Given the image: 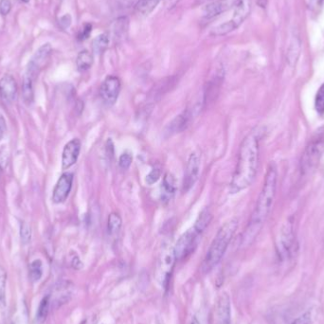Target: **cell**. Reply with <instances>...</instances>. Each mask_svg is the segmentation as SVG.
Listing matches in <instances>:
<instances>
[{
    "instance_id": "cell-1",
    "label": "cell",
    "mask_w": 324,
    "mask_h": 324,
    "mask_svg": "<svg viewBox=\"0 0 324 324\" xmlns=\"http://www.w3.org/2000/svg\"><path fill=\"white\" fill-rule=\"evenodd\" d=\"M278 172L275 164L271 163L266 172L262 191L259 194L255 208L250 217L249 224L242 237V246L248 247L255 240L269 215L276 196Z\"/></svg>"
},
{
    "instance_id": "cell-2",
    "label": "cell",
    "mask_w": 324,
    "mask_h": 324,
    "mask_svg": "<svg viewBox=\"0 0 324 324\" xmlns=\"http://www.w3.org/2000/svg\"><path fill=\"white\" fill-rule=\"evenodd\" d=\"M259 136L256 131L250 132L242 142L238 160L230 184V192L237 193L253 183L259 167Z\"/></svg>"
},
{
    "instance_id": "cell-3",
    "label": "cell",
    "mask_w": 324,
    "mask_h": 324,
    "mask_svg": "<svg viewBox=\"0 0 324 324\" xmlns=\"http://www.w3.org/2000/svg\"><path fill=\"white\" fill-rule=\"evenodd\" d=\"M238 229V220L236 218L227 221L216 233L214 239L211 242L206 257L204 259L202 269L204 272H209L214 266H217L229 245L233 240V236Z\"/></svg>"
},
{
    "instance_id": "cell-4",
    "label": "cell",
    "mask_w": 324,
    "mask_h": 324,
    "mask_svg": "<svg viewBox=\"0 0 324 324\" xmlns=\"http://www.w3.org/2000/svg\"><path fill=\"white\" fill-rule=\"evenodd\" d=\"M297 242L294 233V226L291 219L283 225L277 241V250L281 259H290L297 252Z\"/></svg>"
},
{
    "instance_id": "cell-5",
    "label": "cell",
    "mask_w": 324,
    "mask_h": 324,
    "mask_svg": "<svg viewBox=\"0 0 324 324\" xmlns=\"http://www.w3.org/2000/svg\"><path fill=\"white\" fill-rule=\"evenodd\" d=\"M176 261L174 247L171 245L163 247L158 258L157 279L164 288L168 287V284L171 281Z\"/></svg>"
},
{
    "instance_id": "cell-6",
    "label": "cell",
    "mask_w": 324,
    "mask_h": 324,
    "mask_svg": "<svg viewBox=\"0 0 324 324\" xmlns=\"http://www.w3.org/2000/svg\"><path fill=\"white\" fill-rule=\"evenodd\" d=\"M323 153V139H316L310 142L300 159L301 173L306 175L312 172L317 166Z\"/></svg>"
},
{
    "instance_id": "cell-7",
    "label": "cell",
    "mask_w": 324,
    "mask_h": 324,
    "mask_svg": "<svg viewBox=\"0 0 324 324\" xmlns=\"http://www.w3.org/2000/svg\"><path fill=\"white\" fill-rule=\"evenodd\" d=\"M121 89V80L116 76H108L100 85V98L107 106H112L116 103Z\"/></svg>"
},
{
    "instance_id": "cell-8",
    "label": "cell",
    "mask_w": 324,
    "mask_h": 324,
    "mask_svg": "<svg viewBox=\"0 0 324 324\" xmlns=\"http://www.w3.org/2000/svg\"><path fill=\"white\" fill-rule=\"evenodd\" d=\"M199 235L201 234L193 227L183 233L174 247L176 260H181L191 253L195 247L196 240Z\"/></svg>"
},
{
    "instance_id": "cell-9",
    "label": "cell",
    "mask_w": 324,
    "mask_h": 324,
    "mask_svg": "<svg viewBox=\"0 0 324 324\" xmlns=\"http://www.w3.org/2000/svg\"><path fill=\"white\" fill-rule=\"evenodd\" d=\"M200 172V156L197 152L191 153L188 159L184 178H183L182 191L187 192L190 191L193 185L197 181Z\"/></svg>"
},
{
    "instance_id": "cell-10",
    "label": "cell",
    "mask_w": 324,
    "mask_h": 324,
    "mask_svg": "<svg viewBox=\"0 0 324 324\" xmlns=\"http://www.w3.org/2000/svg\"><path fill=\"white\" fill-rule=\"evenodd\" d=\"M40 68L36 67L31 61L28 65L24 78H23V85H22V93L26 103L31 104L34 100V83L36 79Z\"/></svg>"
},
{
    "instance_id": "cell-11",
    "label": "cell",
    "mask_w": 324,
    "mask_h": 324,
    "mask_svg": "<svg viewBox=\"0 0 324 324\" xmlns=\"http://www.w3.org/2000/svg\"><path fill=\"white\" fill-rule=\"evenodd\" d=\"M73 182V175L71 173H65L61 175L57 184L54 188L52 200L54 203L60 204L67 200V196L72 188Z\"/></svg>"
},
{
    "instance_id": "cell-12",
    "label": "cell",
    "mask_w": 324,
    "mask_h": 324,
    "mask_svg": "<svg viewBox=\"0 0 324 324\" xmlns=\"http://www.w3.org/2000/svg\"><path fill=\"white\" fill-rule=\"evenodd\" d=\"M233 16L232 20L228 21L233 31L236 30L250 16L251 11V0H235L233 5Z\"/></svg>"
},
{
    "instance_id": "cell-13",
    "label": "cell",
    "mask_w": 324,
    "mask_h": 324,
    "mask_svg": "<svg viewBox=\"0 0 324 324\" xmlns=\"http://www.w3.org/2000/svg\"><path fill=\"white\" fill-rule=\"evenodd\" d=\"M81 152V142L78 139H73L67 142L62 155V168L67 170L77 162Z\"/></svg>"
},
{
    "instance_id": "cell-14",
    "label": "cell",
    "mask_w": 324,
    "mask_h": 324,
    "mask_svg": "<svg viewBox=\"0 0 324 324\" xmlns=\"http://www.w3.org/2000/svg\"><path fill=\"white\" fill-rule=\"evenodd\" d=\"M193 111H194V109H192V111H191V109L187 108L186 110L183 111L181 114L175 117V119L167 126L165 133L171 137L173 135L181 133L182 131L186 130L191 123Z\"/></svg>"
},
{
    "instance_id": "cell-15",
    "label": "cell",
    "mask_w": 324,
    "mask_h": 324,
    "mask_svg": "<svg viewBox=\"0 0 324 324\" xmlns=\"http://www.w3.org/2000/svg\"><path fill=\"white\" fill-rule=\"evenodd\" d=\"M231 299L227 293H223L220 295L216 305L217 324H231Z\"/></svg>"
},
{
    "instance_id": "cell-16",
    "label": "cell",
    "mask_w": 324,
    "mask_h": 324,
    "mask_svg": "<svg viewBox=\"0 0 324 324\" xmlns=\"http://www.w3.org/2000/svg\"><path fill=\"white\" fill-rule=\"evenodd\" d=\"M17 84L12 75H4L0 80V97L5 102H12L16 100Z\"/></svg>"
},
{
    "instance_id": "cell-17",
    "label": "cell",
    "mask_w": 324,
    "mask_h": 324,
    "mask_svg": "<svg viewBox=\"0 0 324 324\" xmlns=\"http://www.w3.org/2000/svg\"><path fill=\"white\" fill-rule=\"evenodd\" d=\"M235 0H217L208 4V6L204 10V18L205 19H211L213 17L221 15L226 12L231 6H233ZM232 8V7H231Z\"/></svg>"
},
{
    "instance_id": "cell-18",
    "label": "cell",
    "mask_w": 324,
    "mask_h": 324,
    "mask_svg": "<svg viewBox=\"0 0 324 324\" xmlns=\"http://www.w3.org/2000/svg\"><path fill=\"white\" fill-rule=\"evenodd\" d=\"M161 200L163 202H169L173 198L175 193V181L174 175L167 173L163 177V181L160 187Z\"/></svg>"
},
{
    "instance_id": "cell-19",
    "label": "cell",
    "mask_w": 324,
    "mask_h": 324,
    "mask_svg": "<svg viewBox=\"0 0 324 324\" xmlns=\"http://www.w3.org/2000/svg\"><path fill=\"white\" fill-rule=\"evenodd\" d=\"M52 51V48L50 44H45L42 47L39 48V50L36 51L34 58L31 61L34 63V65L41 69V67L45 65L47 60L50 57V53Z\"/></svg>"
},
{
    "instance_id": "cell-20",
    "label": "cell",
    "mask_w": 324,
    "mask_h": 324,
    "mask_svg": "<svg viewBox=\"0 0 324 324\" xmlns=\"http://www.w3.org/2000/svg\"><path fill=\"white\" fill-rule=\"evenodd\" d=\"M123 226L122 217L118 212H111L108 216L107 233L110 236L114 237L118 235Z\"/></svg>"
},
{
    "instance_id": "cell-21",
    "label": "cell",
    "mask_w": 324,
    "mask_h": 324,
    "mask_svg": "<svg viewBox=\"0 0 324 324\" xmlns=\"http://www.w3.org/2000/svg\"><path fill=\"white\" fill-rule=\"evenodd\" d=\"M93 64V55L88 50H82L76 60L77 68L80 71H86L91 67Z\"/></svg>"
},
{
    "instance_id": "cell-22",
    "label": "cell",
    "mask_w": 324,
    "mask_h": 324,
    "mask_svg": "<svg viewBox=\"0 0 324 324\" xmlns=\"http://www.w3.org/2000/svg\"><path fill=\"white\" fill-rule=\"evenodd\" d=\"M212 219V216H211V213L210 211L208 210V208H204L201 212L199 213V215L197 217L195 223L193 225V228L200 233H204V231L207 229L210 221Z\"/></svg>"
},
{
    "instance_id": "cell-23",
    "label": "cell",
    "mask_w": 324,
    "mask_h": 324,
    "mask_svg": "<svg viewBox=\"0 0 324 324\" xmlns=\"http://www.w3.org/2000/svg\"><path fill=\"white\" fill-rule=\"evenodd\" d=\"M299 52H300V41L297 37L293 38V40L291 41L290 46L288 48V50H287V54H286L287 62L290 66L296 65L298 58H299Z\"/></svg>"
},
{
    "instance_id": "cell-24",
    "label": "cell",
    "mask_w": 324,
    "mask_h": 324,
    "mask_svg": "<svg viewBox=\"0 0 324 324\" xmlns=\"http://www.w3.org/2000/svg\"><path fill=\"white\" fill-rule=\"evenodd\" d=\"M161 0H139L136 4V10L139 14L147 16L151 14Z\"/></svg>"
},
{
    "instance_id": "cell-25",
    "label": "cell",
    "mask_w": 324,
    "mask_h": 324,
    "mask_svg": "<svg viewBox=\"0 0 324 324\" xmlns=\"http://www.w3.org/2000/svg\"><path fill=\"white\" fill-rule=\"evenodd\" d=\"M108 45H109V38H108L107 34H100L93 41V44H92L93 51L95 52V54L100 55L107 49Z\"/></svg>"
},
{
    "instance_id": "cell-26",
    "label": "cell",
    "mask_w": 324,
    "mask_h": 324,
    "mask_svg": "<svg viewBox=\"0 0 324 324\" xmlns=\"http://www.w3.org/2000/svg\"><path fill=\"white\" fill-rule=\"evenodd\" d=\"M50 296H46L43 298L39 304V307L37 309L36 313V318L39 322H44L49 314V309H50Z\"/></svg>"
},
{
    "instance_id": "cell-27",
    "label": "cell",
    "mask_w": 324,
    "mask_h": 324,
    "mask_svg": "<svg viewBox=\"0 0 324 324\" xmlns=\"http://www.w3.org/2000/svg\"><path fill=\"white\" fill-rule=\"evenodd\" d=\"M6 282L7 272L0 265V308L6 306Z\"/></svg>"
},
{
    "instance_id": "cell-28",
    "label": "cell",
    "mask_w": 324,
    "mask_h": 324,
    "mask_svg": "<svg viewBox=\"0 0 324 324\" xmlns=\"http://www.w3.org/2000/svg\"><path fill=\"white\" fill-rule=\"evenodd\" d=\"M43 274L41 260H34L30 266V277L33 282H37L41 279Z\"/></svg>"
},
{
    "instance_id": "cell-29",
    "label": "cell",
    "mask_w": 324,
    "mask_h": 324,
    "mask_svg": "<svg viewBox=\"0 0 324 324\" xmlns=\"http://www.w3.org/2000/svg\"><path fill=\"white\" fill-rule=\"evenodd\" d=\"M315 107L318 114L324 113V83L321 84L319 89L316 92V100H315Z\"/></svg>"
},
{
    "instance_id": "cell-30",
    "label": "cell",
    "mask_w": 324,
    "mask_h": 324,
    "mask_svg": "<svg viewBox=\"0 0 324 324\" xmlns=\"http://www.w3.org/2000/svg\"><path fill=\"white\" fill-rule=\"evenodd\" d=\"M20 237L21 241L26 245L31 241L32 238V229L27 222H23L20 227Z\"/></svg>"
},
{
    "instance_id": "cell-31",
    "label": "cell",
    "mask_w": 324,
    "mask_h": 324,
    "mask_svg": "<svg viewBox=\"0 0 324 324\" xmlns=\"http://www.w3.org/2000/svg\"><path fill=\"white\" fill-rule=\"evenodd\" d=\"M133 161V156L130 152H125L121 155L119 158V165L123 170H127L129 167L131 166Z\"/></svg>"
},
{
    "instance_id": "cell-32",
    "label": "cell",
    "mask_w": 324,
    "mask_h": 324,
    "mask_svg": "<svg viewBox=\"0 0 324 324\" xmlns=\"http://www.w3.org/2000/svg\"><path fill=\"white\" fill-rule=\"evenodd\" d=\"M160 175H161V171H160V169H158V168L153 169V170L150 172L149 174L146 175V183H147L148 185H153V184H155V183L157 182L158 179H159Z\"/></svg>"
},
{
    "instance_id": "cell-33",
    "label": "cell",
    "mask_w": 324,
    "mask_h": 324,
    "mask_svg": "<svg viewBox=\"0 0 324 324\" xmlns=\"http://www.w3.org/2000/svg\"><path fill=\"white\" fill-rule=\"evenodd\" d=\"M12 9L11 0H0V15L5 17L9 15Z\"/></svg>"
},
{
    "instance_id": "cell-34",
    "label": "cell",
    "mask_w": 324,
    "mask_h": 324,
    "mask_svg": "<svg viewBox=\"0 0 324 324\" xmlns=\"http://www.w3.org/2000/svg\"><path fill=\"white\" fill-rule=\"evenodd\" d=\"M291 324H312L311 313L308 311L306 313H304L303 315L299 316L298 318H296Z\"/></svg>"
},
{
    "instance_id": "cell-35",
    "label": "cell",
    "mask_w": 324,
    "mask_h": 324,
    "mask_svg": "<svg viewBox=\"0 0 324 324\" xmlns=\"http://www.w3.org/2000/svg\"><path fill=\"white\" fill-rule=\"evenodd\" d=\"M90 33H91V25L87 24V25L84 26L83 31L81 32V34H79V40L83 41V40L87 39L90 35Z\"/></svg>"
},
{
    "instance_id": "cell-36",
    "label": "cell",
    "mask_w": 324,
    "mask_h": 324,
    "mask_svg": "<svg viewBox=\"0 0 324 324\" xmlns=\"http://www.w3.org/2000/svg\"><path fill=\"white\" fill-rule=\"evenodd\" d=\"M70 23H71V17L68 15H66V16L61 17L60 20H59V24H60L62 29H67L70 25Z\"/></svg>"
},
{
    "instance_id": "cell-37",
    "label": "cell",
    "mask_w": 324,
    "mask_h": 324,
    "mask_svg": "<svg viewBox=\"0 0 324 324\" xmlns=\"http://www.w3.org/2000/svg\"><path fill=\"white\" fill-rule=\"evenodd\" d=\"M7 131V125H6V121L4 119L3 115L0 113V140L3 139Z\"/></svg>"
},
{
    "instance_id": "cell-38",
    "label": "cell",
    "mask_w": 324,
    "mask_h": 324,
    "mask_svg": "<svg viewBox=\"0 0 324 324\" xmlns=\"http://www.w3.org/2000/svg\"><path fill=\"white\" fill-rule=\"evenodd\" d=\"M81 324H98V317L93 314L91 316L84 317Z\"/></svg>"
},
{
    "instance_id": "cell-39",
    "label": "cell",
    "mask_w": 324,
    "mask_h": 324,
    "mask_svg": "<svg viewBox=\"0 0 324 324\" xmlns=\"http://www.w3.org/2000/svg\"><path fill=\"white\" fill-rule=\"evenodd\" d=\"M71 265H72V266L74 267V268H76V269H80L81 267H82V263H81V261H80V259H79V257L76 255V256H74L73 257V259H72V261H71Z\"/></svg>"
},
{
    "instance_id": "cell-40",
    "label": "cell",
    "mask_w": 324,
    "mask_h": 324,
    "mask_svg": "<svg viewBox=\"0 0 324 324\" xmlns=\"http://www.w3.org/2000/svg\"><path fill=\"white\" fill-rule=\"evenodd\" d=\"M322 2H323V0H310L309 7L311 9L318 8Z\"/></svg>"
},
{
    "instance_id": "cell-41",
    "label": "cell",
    "mask_w": 324,
    "mask_h": 324,
    "mask_svg": "<svg viewBox=\"0 0 324 324\" xmlns=\"http://www.w3.org/2000/svg\"><path fill=\"white\" fill-rule=\"evenodd\" d=\"M267 0H258V5L262 8H266Z\"/></svg>"
},
{
    "instance_id": "cell-42",
    "label": "cell",
    "mask_w": 324,
    "mask_h": 324,
    "mask_svg": "<svg viewBox=\"0 0 324 324\" xmlns=\"http://www.w3.org/2000/svg\"><path fill=\"white\" fill-rule=\"evenodd\" d=\"M208 1H210V0H194V3H195V5H202V4L207 3Z\"/></svg>"
},
{
    "instance_id": "cell-43",
    "label": "cell",
    "mask_w": 324,
    "mask_h": 324,
    "mask_svg": "<svg viewBox=\"0 0 324 324\" xmlns=\"http://www.w3.org/2000/svg\"><path fill=\"white\" fill-rule=\"evenodd\" d=\"M191 324H200V321L196 316H192L191 318Z\"/></svg>"
},
{
    "instance_id": "cell-44",
    "label": "cell",
    "mask_w": 324,
    "mask_h": 324,
    "mask_svg": "<svg viewBox=\"0 0 324 324\" xmlns=\"http://www.w3.org/2000/svg\"><path fill=\"white\" fill-rule=\"evenodd\" d=\"M22 2H24V3H28V2H30V0H21Z\"/></svg>"
}]
</instances>
